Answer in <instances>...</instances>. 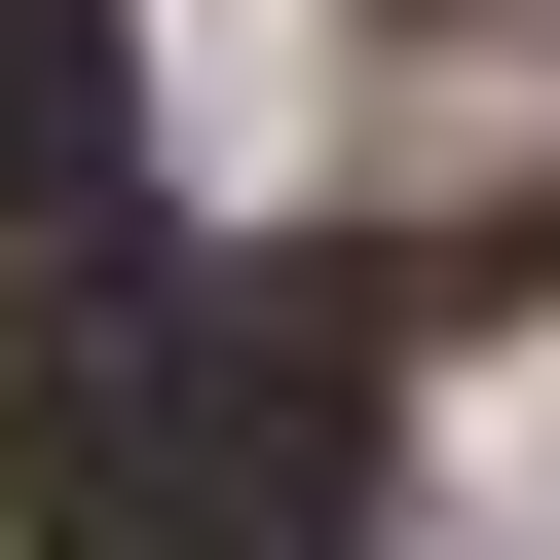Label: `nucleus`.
Here are the masks:
<instances>
[{
    "mask_svg": "<svg viewBox=\"0 0 560 560\" xmlns=\"http://www.w3.org/2000/svg\"><path fill=\"white\" fill-rule=\"evenodd\" d=\"M337 486H374V337L337 300H150L113 337V448L38 411V523L75 560H337Z\"/></svg>",
    "mask_w": 560,
    "mask_h": 560,
    "instance_id": "nucleus-1",
    "label": "nucleus"
}]
</instances>
